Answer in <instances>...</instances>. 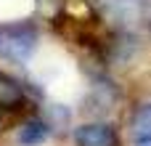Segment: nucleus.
<instances>
[{
  "label": "nucleus",
  "instance_id": "f257e3e1",
  "mask_svg": "<svg viewBox=\"0 0 151 146\" xmlns=\"http://www.w3.org/2000/svg\"><path fill=\"white\" fill-rule=\"evenodd\" d=\"M37 48V27L29 21L0 24V59L11 64H24Z\"/></svg>",
  "mask_w": 151,
  "mask_h": 146
},
{
  "label": "nucleus",
  "instance_id": "f03ea898",
  "mask_svg": "<svg viewBox=\"0 0 151 146\" xmlns=\"http://www.w3.org/2000/svg\"><path fill=\"white\" fill-rule=\"evenodd\" d=\"M96 5L98 13L119 29H133L143 16V0H96Z\"/></svg>",
  "mask_w": 151,
  "mask_h": 146
},
{
  "label": "nucleus",
  "instance_id": "7ed1b4c3",
  "mask_svg": "<svg viewBox=\"0 0 151 146\" xmlns=\"http://www.w3.org/2000/svg\"><path fill=\"white\" fill-rule=\"evenodd\" d=\"M74 144L77 146H122L119 136L111 125L106 122H88L74 130Z\"/></svg>",
  "mask_w": 151,
  "mask_h": 146
},
{
  "label": "nucleus",
  "instance_id": "20e7f679",
  "mask_svg": "<svg viewBox=\"0 0 151 146\" xmlns=\"http://www.w3.org/2000/svg\"><path fill=\"white\" fill-rule=\"evenodd\" d=\"M21 101H24L21 85L13 77H8L5 72H0V106L3 109H16V106H21Z\"/></svg>",
  "mask_w": 151,
  "mask_h": 146
},
{
  "label": "nucleus",
  "instance_id": "39448f33",
  "mask_svg": "<svg viewBox=\"0 0 151 146\" xmlns=\"http://www.w3.org/2000/svg\"><path fill=\"white\" fill-rule=\"evenodd\" d=\"M45 138H48V125L42 120H27L19 128V133H16V141L21 146H37V144H42Z\"/></svg>",
  "mask_w": 151,
  "mask_h": 146
},
{
  "label": "nucleus",
  "instance_id": "423d86ee",
  "mask_svg": "<svg viewBox=\"0 0 151 146\" xmlns=\"http://www.w3.org/2000/svg\"><path fill=\"white\" fill-rule=\"evenodd\" d=\"M130 128H133L135 141H151V104L141 106V109L133 114Z\"/></svg>",
  "mask_w": 151,
  "mask_h": 146
},
{
  "label": "nucleus",
  "instance_id": "0eeeda50",
  "mask_svg": "<svg viewBox=\"0 0 151 146\" xmlns=\"http://www.w3.org/2000/svg\"><path fill=\"white\" fill-rule=\"evenodd\" d=\"M138 146H151V141H138Z\"/></svg>",
  "mask_w": 151,
  "mask_h": 146
},
{
  "label": "nucleus",
  "instance_id": "6e6552de",
  "mask_svg": "<svg viewBox=\"0 0 151 146\" xmlns=\"http://www.w3.org/2000/svg\"><path fill=\"white\" fill-rule=\"evenodd\" d=\"M149 29H151V19H149Z\"/></svg>",
  "mask_w": 151,
  "mask_h": 146
}]
</instances>
